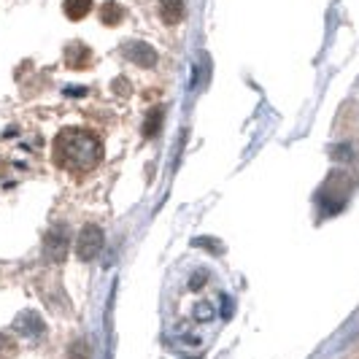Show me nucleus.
<instances>
[{"label": "nucleus", "instance_id": "2", "mask_svg": "<svg viewBox=\"0 0 359 359\" xmlns=\"http://www.w3.org/2000/svg\"><path fill=\"white\" fill-rule=\"evenodd\" d=\"M68 246H71L68 224H54V227L46 230V235H43V257H46L49 262H54V265L65 262Z\"/></svg>", "mask_w": 359, "mask_h": 359}, {"label": "nucleus", "instance_id": "7", "mask_svg": "<svg viewBox=\"0 0 359 359\" xmlns=\"http://www.w3.org/2000/svg\"><path fill=\"white\" fill-rule=\"evenodd\" d=\"M90 49L87 46H81V43H71L68 49H65V62L71 65V68H87L90 65Z\"/></svg>", "mask_w": 359, "mask_h": 359}, {"label": "nucleus", "instance_id": "5", "mask_svg": "<svg viewBox=\"0 0 359 359\" xmlns=\"http://www.w3.org/2000/svg\"><path fill=\"white\" fill-rule=\"evenodd\" d=\"M122 54L133 65H141V68H154L157 65V52L144 41H127L122 46Z\"/></svg>", "mask_w": 359, "mask_h": 359}, {"label": "nucleus", "instance_id": "3", "mask_svg": "<svg viewBox=\"0 0 359 359\" xmlns=\"http://www.w3.org/2000/svg\"><path fill=\"white\" fill-rule=\"evenodd\" d=\"M73 246H76V257H79L81 262H90V259H95L97 254L103 252L106 235H103V230H100L97 224H87V227L79 233Z\"/></svg>", "mask_w": 359, "mask_h": 359}, {"label": "nucleus", "instance_id": "12", "mask_svg": "<svg viewBox=\"0 0 359 359\" xmlns=\"http://www.w3.org/2000/svg\"><path fill=\"white\" fill-rule=\"evenodd\" d=\"M84 351H87V348H84V341H76L71 346V359H84Z\"/></svg>", "mask_w": 359, "mask_h": 359}, {"label": "nucleus", "instance_id": "9", "mask_svg": "<svg viewBox=\"0 0 359 359\" xmlns=\"http://www.w3.org/2000/svg\"><path fill=\"white\" fill-rule=\"evenodd\" d=\"M100 17H103V22L106 25H119L122 22V17H125V11L114 3V0H108L106 6H103V11H100Z\"/></svg>", "mask_w": 359, "mask_h": 359}, {"label": "nucleus", "instance_id": "1", "mask_svg": "<svg viewBox=\"0 0 359 359\" xmlns=\"http://www.w3.org/2000/svg\"><path fill=\"white\" fill-rule=\"evenodd\" d=\"M52 154L57 168L76 173V176H84V173H92L103 162V141L92 130L65 127L54 138Z\"/></svg>", "mask_w": 359, "mask_h": 359}, {"label": "nucleus", "instance_id": "11", "mask_svg": "<svg viewBox=\"0 0 359 359\" xmlns=\"http://www.w3.org/2000/svg\"><path fill=\"white\" fill-rule=\"evenodd\" d=\"M0 351H6L8 357H11L14 351H17V346H14V341H11L8 335H3V332H0Z\"/></svg>", "mask_w": 359, "mask_h": 359}, {"label": "nucleus", "instance_id": "4", "mask_svg": "<svg viewBox=\"0 0 359 359\" xmlns=\"http://www.w3.org/2000/svg\"><path fill=\"white\" fill-rule=\"evenodd\" d=\"M14 332H17L19 338H25V341L38 343L46 338V324H43L38 311H22L14 319Z\"/></svg>", "mask_w": 359, "mask_h": 359}, {"label": "nucleus", "instance_id": "8", "mask_svg": "<svg viewBox=\"0 0 359 359\" xmlns=\"http://www.w3.org/2000/svg\"><path fill=\"white\" fill-rule=\"evenodd\" d=\"M62 8H65V17L79 22V19H84L92 11V0H65Z\"/></svg>", "mask_w": 359, "mask_h": 359}, {"label": "nucleus", "instance_id": "6", "mask_svg": "<svg viewBox=\"0 0 359 359\" xmlns=\"http://www.w3.org/2000/svg\"><path fill=\"white\" fill-rule=\"evenodd\" d=\"M160 17L165 25H179L184 19V0H160Z\"/></svg>", "mask_w": 359, "mask_h": 359}, {"label": "nucleus", "instance_id": "10", "mask_svg": "<svg viewBox=\"0 0 359 359\" xmlns=\"http://www.w3.org/2000/svg\"><path fill=\"white\" fill-rule=\"evenodd\" d=\"M160 122H162V111L160 108H154V111L149 114V119H146V127H144L146 135H154V133H157V127H160Z\"/></svg>", "mask_w": 359, "mask_h": 359}]
</instances>
